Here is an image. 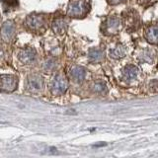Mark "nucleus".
<instances>
[{"mask_svg": "<svg viewBox=\"0 0 158 158\" xmlns=\"http://www.w3.org/2000/svg\"><path fill=\"white\" fill-rule=\"evenodd\" d=\"M90 10V3L88 0H73L68 4L67 15L73 18L84 17Z\"/></svg>", "mask_w": 158, "mask_h": 158, "instance_id": "nucleus-1", "label": "nucleus"}, {"mask_svg": "<svg viewBox=\"0 0 158 158\" xmlns=\"http://www.w3.org/2000/svg\"><path fill=\"white\" fill-rule=\"evenodd\" d=\"M68 88V81L67 78L63 74L57 73L56 74L49 82V90L52 94L56 96L62 95V94L67 90Z\"/></svg>", "mask_w": 158, "mask_h": 158, "instance_id": "nucleus-2", "label": "nucleus"}, {"mask_svg": "<svg viewBox=\"0 0 158 158\" xmlns=\"http://www.w3.org/2000/svg\"><path fill=\"white\" fill-rule=\"evenodd\" d=\"M121 26H122V22L120 18L116 16H110L105 21V23L103 24L102 30L104 34L111 36V35H116L120 31Z\"/></svg>", "mask_w": 158, "mask_h": 158, "instance_id": "nucleus-3", "label": "nucleus"}, {"mask_svg": "<svg viewBox=\"0 0 158 158\" xmlns=\"http://www.w3.org/2000/svg\"><path fill=\"white\" fill-rule=\"evenodd\" d=\"M46 18L43 15L32 14L26 19V26L32 31H41L46 28Z\"/></svg>", "mask_w": 158, "mask_h": 158, "instance_id": "nucleus-4", "label": "nucleus"}, {"mask_svg": "<svg viewBox=\"0 0 158 158\" xmlns=\"http://www.w3.org/2000/svg\"><path fill=\"white\" fill-rule=\"evenodd\" d=\"M140 70L138 69V67L135 65H132V64H128V65L125 66V68L123 69L122 78L127 83H133L138 80Z\"/></svg>", "mask_w": 158, "mask_h": 158, "instance_id": "nucleus-5", "label": "nucleus"}, {"mask_svg": "<svg viewBox=\"0 0 158 158\" xmlns=\"http://www.w3.org/2000/svg\"><path fill=\"white\" fill-rule=\"evenodd\" d=\"M18 80L14 75H1L0 76V89L2 91L12 92L17 88Z\"/></svg>", "mask_w": 158, "mask_h": 158, "instance_id": "nucleus-6", "label": "nucleus"}, {"mask_svg": "<svg viewBox=\"0 0 158 158\" xmlns=\"http://www.w3.org/2000/svg\"><path fill=\"white\" fill-rule=\"evenodd\" d=\"M27 88L29 91L37 93L43 90L44 79L39 74H32L27 79Z\"/></svg>", "mask_w": 158, "mask_h": 158, "instance_id": "nucleus-7", "label": "nucleus"}, {"mask_svg": "<svg viewBox=\"0 0 158 158\" xmlns=\"http://www.w3.org/2000/svg\"><path fill=\"white\" fill-rule=\"evenodd\" d=\"M15 32H16V28L12 21H6L1 27L0 30V37L5 42H11L15 37Z\"/></svg>", "mask_w": 158, "mask_h": 158, "instance_id": "nucleus-8", "label": "nucleus"}, {"mask_svg": "<svg viewBox=\"0 0 158 158\" xmlns=\"http://www.w3.org/2000/svg\"><path fill=\"white\" fill-rule=\"evenodd\" d=\"M123 17H125L126 26L128 31H135L139 26V16H138L137 12L135 10H128Z\"/></svg>", "mask_w": 158, "mask_h": 158, "instance_id": "nucleus-9", "label": "nucleus"}, {"mask_svg": "<svg viewBox=\"0 0 158 158\" xmlns=\"http://www.w3.org/2000/svg\"><path fill=\"white\" fill-rule=\"evenodd\" d=\"M36 52L33 48H24L18 54L19 60L23 64H31L36 60Z\"/></svg>", "mask_w": 158, "mask_h": 158, "instance_id": "nucleus-10", "label": "nucleus"}, {"mask_svg": "<svg viewBox=\"0 0 158 158\" xmlns=\"http://www.w3.org/2000/svg\"><path fill=\"white\" fill-rule=\"evenodd\" d=\"M85 69L81 66H78V65H75L71 67L70 69V72H69V75H70V78L74 82L76 83H81L84 81V79H85Z\"/></svg>", "mask_w": 158, "mask_h": 158, "instance_id": "nucleus-11", "label": "nucleus"}, {"mask_svg": "<svg viewBox=\"0 0 158 158\" xmlns=\"http://www.w3.org/2000/svg\"><path fill=\"white\" fill-rule=\"evenodd\" d=\"M138 59H139L140 62L152 64L155 60V52L153 49L144 48L140 52L139 56H138Z\"/></svg>", "mask_w": 158, "mask_h": 158, "instance_id": "nucleus-12", "label": "nucleus"}, {"mask_svg": "<svg viewBox=\"0 0 158 158\" xmlns=\"http://www.w3.org/2000/svg\"><path fill=\"white\" fill-rule=\"evenodd\" d=\"M52 30L57 35H63L67 30V23L63 18H56L52 22Z\"/></svg>", "mask_w": 158, "mask_h": 158, "instance_id": "nucleus-13", "label": "nucleus"}, {"mask_svg": "<svg viewBox=\"0 0 158 158\" xmlns=\"http://www.w3.org/2000/svg\"><path fill=\"white\" fill-rule=\"evenodd\" d=\"M145 38L148 43L158 44V25H152L146 30Z\"/></svg>", "mask_w": 158, "mask_h": 158, "instance_id": "nucleus-14", "label": "nucleus"}, {"mask_svg": "<svg viewBox=\"0 0 158 158\" xmlns=\"http://www.w3.org/2000/svg\"><path fill=\"white\" fill-rule=\"evenodd\" d=\"M127 47L123 46V44H118L114 48H112L110 51V56L115 58V59H120V58H123V56H126L127 54Z\"/></svg>", "mask_w": 158, "mask_h": 158, "instance_id": "nucleus-15", "label": "nucleus"}, {"mask_svg": "<svg viewBox=\"0 0 158 158\" xmlns=\"http://www.w3.org/2000/svg\"><path fill=\"white\" fill-rule=\"evenodd\" d=\"M88 58L93 63L101 62L104 59V52L100 48H92L88 53Z\"/></svg>", "mask_w": 158, "mask_h": 158, "instance_id": "nucleus-16", "label": "nucleus"}, {"mask_svg": "<svg viewBox=\"0 0 158 158\" xmlns=\"http://www.w3.org/2000/svg\"><path fill=\"white\" fill-rule=\"evenodd\" d=\"M57 67V61L54 58H48L43 64V68L46 72L54 71Z\"/></svg>", "mask_w": 158, "mask_h": 158, "instance_id": "nucleus-17", "label": "nucleus"}, {"mask_svg": "<svg viewBox=\"0 0 158 158\" xmlns=\"http://www.w3.org/2000/svg\"><path fill=\"white\" fill-rule=\"evenodd\" d=\"M93 90L96 93H105L107 90V87L104 82H95L93 85Z\"/></svg>", "mask_w": 158, "mask_h": 158, "instance_id": "nucleus-18", "label": "nucleus"}, {"mask_svg": "<svg viewBox=\"0 0 158 158\" xmlns=\"http://www.w3.org/2000/svg\"><path fill=\"white\" fill-rule=\"evenodd\" d=\"M157 0H137V2L139 5L143 7H149L151 5H153Z\"/></svg>", "mask_w": 158, "mask_h": 158, "instance_id": "nucleus-19", "label": "nucleus"}, {"mask_svg": "<svg viewBox=\"0 0 158 158\" xmlns=\"http://www.w3.org/2000/svg\"><path fill=\"white\" fill-rule=\"evenodd\" d=\"M2 2L7 6H15L17 5V0H2Z\"/></svg>", "mask_w": 158, "mask_h": 158, "instance_id": "nucleus-20", "label": "nucleus"}, {"mask_svg": "<svg viewBox=\"0 0 158 158\" xmlns=\"http://www.w3.org/2000/svg\"><path fill=\"white\" fill-rule=\"evenodd\" d=\"M126 0H108V2L110 3L111 5H118V4H121L123 3Z\"/></svg>", "mask_w": 158, "mask_h": 158, "instance_id": "nucleus-21", "label": "nucleus"}, {"mask_svg": "<svg viewBox=\"0 0 158 158\" xmlns=\"http://www.w3.org/2000/svg\"><path fill=\"white\" fill-rule=\"evenodd\" d=\"M4 56H5V53H4V51L1 48V47H0V58H2V57H4Z\"/></svg>", "mask_w": 158, "mask_h": 158, "instance_id": "nucleus-22", "label": "nucleus"}]
</instances>
